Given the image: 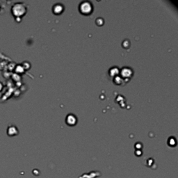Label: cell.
Here are the masks:
<instances>
[{
	"label": "cell",
	"mask_w": 178,
	"mask_h": 178,
	"mask_svg": "<svg viewBox=\"0 0 178 178\" xmlns=\"http://www.w3.org/2000/svg\"><path fill=\"white\" fill-rule=\"evenodd\" d=\"M93 10V6L91 2H83L79 5L80 12L84 15L90 14Z\"/></svg>",
	"instance_id": "6da1fadb"
},
{
	"label": "cell",
	"mask_w": 178,
	"mask_h": 178,
	"mask_svg": "<svg viewBox=\"0 0 178 178\" xmlns=\"http://www.w3.org/2000/svg\"><path fill=\"white\" fill-rule=\"evenodd\" d=\"M121 75L122 77L125 78H128L132 75V70H131L129 68L125 67V68H123L122 69Z\"/></svg>",
	"instance_id": "7a4b0ae2"
},
{
	"label": "cell",
	"mask_w": 178,
	"mask_h": 178,
	"mask_svg": "<svg viewBox=\"0 0 178 178\" xmlns=\"http://www.w3.org/2000/svg\"><path fill=\"white\" fill-rule=\"evenodd\" d=\"M66 122L70 125H74L77 123V118L73 114H69L66 118Z\"/></svg>",
	"instance_id": "3957f363"
},
{
	"label": "cell",
	"mask_w": 178,
	"mask_h": 178,
	"mask_svg": "<svg viewBox=\"0 0 178 178\" xmlns=\"http://www.w3.org/2000/svg\"><path fill=\"white\" fill-rule=\"evenodd\" d=\"M63 10V5H61V4H55L54 6V7H53V11H54V13H56V14H59V13H61L62 11Z\"/></svg>",
	"instance_id": "277c9868"
},
{
	"label": "cell",
	"mask_w": 178,
	"mask_h": 178,
	"mask_svg": "<svg viewBox=\"0 0 178 178\" xmlns=\"http://www.w3.org/2000/svg\"><path fill=\"white\" fill-rule=\"evenodd\" d=\"M118 72L119 70L118 68H112L110 70V75L112 76H116L118 73Z\"/></svg>",
	"instance_id": "5b68a950"
}]
</instances>
